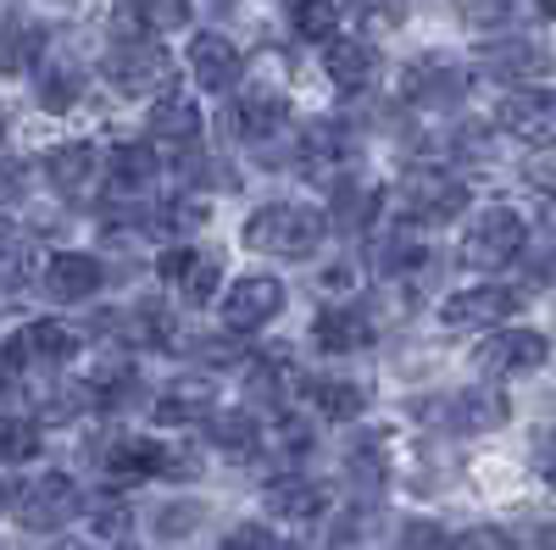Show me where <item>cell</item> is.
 <instances>
[{
    "label": "cell",
    "mask_w": 556,
    "mask_h": 550,
    "mask_svg": "<svg viewBox=\"0 0 556 550\" xmlns=\"http://www.w3.org/2000/svg\"><path fill=\"white\" fill-rule=\"evenodd\" d=\"M156 272H162V284H173L190 306H212V300H223V261L217 256H206V251H195V245H173V251H162V261H156Z\"/></svg>",
    "instance_id": "cell-13"
},
{
    "label": "cell",
    "mask_w": 556,
    "mask_h": 550,
    "mask_svg": "<svg viewBox=\"0 0 556 550\" xmlns=\"http://www.w3.org/2000/svg\"><path fill=\"white\" fill-rule=\"evenodd\" d=\"M39 62H45V28H39V17L7 12V17H0V78H23Z\"/></svg>",
    "instance_id": "cell-23"
},
{
    "label": "cell",
    "mask_w": 556,
    "mask_h": 550,
    "mask_svg": "<svg viewBox=\"0 0 556 550\" xmlns=\"http://www.w3.org/2000/svg\"><path fill=\"white\" fill-rule=\"evenodd\" d=\"M190 23V0H117L123 39H156Z\"/></svg>",
    "instance_id": "cell-25"
},
{
    "label": "cell",
    "mask_w": 556,
    "mask_h": 550,
    "mask_svg": "<svg viewBox=\"0 0 556 550\" xmlns=\"http://www.w3.org/2000/svg\"><path fill=\"white\" fill-rule=\"evenodd\" d=\"M195 418H212V389L206 384H178L156 400V423L162 429H178V423H195Z\"/></svg>",
    "instance_id": "cell-32"
},
{
    "label": "cell",
    "mask_w": 556,
    "mask_h": 550,
    "mask_svg": "<svg viewBox=\"0 0 556 550\" xmlns=\"http://www.w3.org/2000/svg\"><path fill=\"white\" fill-rule=\"evenodd\" d=\"M529 306V290L518 284H468L440 300V323L445 329H501Z\"/></svg>",
    "instance_id": "cell-5"
},
{
    "label": "cell",
    "mask_w": 556,
    "mask_h": 550,
    "mask_svg": "<svg viewBox=\"0 0 556 550\" xmlns=\"http://www.w3.org/2000/svg\"><path fill=\"white\" fill-rule=\"evenodd\" d=\"M28 234L12 222V217H0V290H17L28 279Z\"/></svg>",
    "instance_id": "cell-34"
},
{
    "label": "cell",
    "mask_w": 556,
    "mask_h": 550,
    "mask_svg": "<svg viewBox=\"0 0 556 550\" xmlns=\"http://www.w3.org/2000/svg\"><path fill=\"white\" fill-rule=\"evenodd\" d=\"M173 73H178V62L162 39H117L101 56V78L117 95H167Z\"/></svg>",
    "instance_id": "cell-2"
},
{
    "label": "cell",
    "mask_w": 556,
    "mask_h": 550,
    "mask_svg": "<svg viewBox=\"0 0 556 550\" xmlns=\"http://www.w3.org/2000/svg\"><path fill=\"white\" fill-rule=\"evenodd\" d=\"M73 350H78V334L67 323L34 317L28 329H17V340H7L0 361H7V373H23V367H62V361H73Z\"/></svg>",
    "instance_id": "cell-12"
},
{
    "label": "cell",
    "mask_w": 556,
    "mask_h": 550,
    "mask_svg": "<svg viewBox=\"0 0 556 550\" xmlns=\"http://www.w3.org/2000/svg\"><path fill=\"white\" fill-rule=\"evenodd\" d=\"M424 261H429L424 240H384V251H379V272H406V267H424Z\"/></svg>",
    "instance_id": "cell-36"
},
{
    "label": "cell",
    "mask_w": 556,
    "mask_h": 550,
    "mask_svg": "<svg viewBox=\"0 0 556 550\" xmlns=\"http://www.w3.org/2000/svg\"><path fill=\"white\" fill-rule=\"evenodd\" d=\"M0 133H7V123H0Z\"/></svg>",
    "instance_id": "cell-46"
},
{
    "label": "cell",
    "mask_w": 556,
    "mask_h": 550,
    "mask_svg": "<svg viewBox=\"0 0 556 550\" xmlns=\"http://www.w3.org/2000/svg\"><path fill=\"white\" fill-rule=\"evenodd\" d=\"M312 340L323 356H356L374 345V317L362 306H323L317 323H312Z\"/></svg>",
    "instance_id": "cell-20"
},
{
    "label": "cell",
    "mask_w": 556,
    "mask_h": 550,
    "mask_svg": "<svg viewBox=\"0 0 556 550\" xmlns=\"http://www.w3.org/2000/svg\"><path fill=\"white\" fill-rule=\"evenodd\" d=\"M540 17H556V0H540Z\"/></svg>",
    "instance_id": "cell-44"
},
{
    "label": "cell",
    "mask_w": 556,
    "mask_h": 550,
    "mask_svg": "<svg viewBox=\"0 0 556 550\" xmlns=\"http://www.w3.org/2000/svg\"><path fill=\"white\" fill-rule=\"evenodd\" d=\"M523 240H529V228L513 206H484L473 212V222L462 228V261L468 267H513L523 256Z\"/></svg>",
    "instance_id": "cell-4"
},
{
    "label": "cell",
    "mask_w": 556,
    "mask_h": 550,
    "mask_svg": "<svg viewBox=\"0 0 556 550\" xmlns=\"http://www.w3.org/2000/svg\"><path fill=\"white\" fill-rule=\"evenodd\" d=\"M217 550H278V539H273V528H262V523H240V528L223 534Z\"/></svg>",
    "instance_id": "cell-39"
},
{
    "label": "cell",
    "mask_w": 556,
    "mask_h": 550,
    "mask_svg": "<svg viewBox=\"0 0 556 550\" xmlns=\"http://www.w3.org/2000/svg\"><path fill=\"white\" fill-rule=\"evenodd\" d=\"M45 445V429L34 418H23V411H0V462H34Z\"/></svg>",
    "instance_id": "cell-31"
},
{
    "label": "cell",
    "mask_w": 556,
    "mask_h": 550,
    "mask_svg": "<svg viewBox=\"0 0 556 550\" xmlns=\"http://www.w3.org/2000/svg\"><path fill=\"white\" fill-rule=\"evenodd\" d=\"M184 62H190V78L206 95H228V89L240 84V51H235V39H223V34H195Z\"/></svg>",
    "instance_id": "cell-17"
},
{
    "label": "cell",
    "mask_w": 556,
    "mask_h": 550,
    "mask_svg": "<svg viewBox=\"0 0 556 550\" xmlns=\"http://www.w3.org/2000/svg\"><path fill=\"white\" fill-rule=\"evenodd\" d=\"M106 473L123 484H139V478H184V473H195V462H184L162 439H117L106 450Z\"/></svg>",
    "instance_id": "cell-14"
},
{
    "label": "cell",
    "mask_w": 556,
    "mask_h": 550,
    "mask_svg": "<svg viewBox=\"0 0 556 550\" xmlns=\"http://www.w3.org/2000/svg\"><path fill=\"white\" fill-rule=\"evenodd\" d=\"M12 512H17V523L34 528V534H56L62 523H73V517L84 512V495H78V484H73L67 473H45V478H34L28 489H17Z\"/></svg>",
    "instance_id": "cell-7"
},
{
    "label": "cell",
    "mask_w": 556,
    "mask_h": 550,
    "mask_svg": "<svg viewBox=\"0 0 556 550\" xmlns=\"http://www.w3.org/2000/svg\"><path fill=\"white\" fill-rule=\"evenodd\" d=\"M451 550H513V534H501V528H468V534H456Z\"/></svg>",
    "instance_id": "cell-41"
},
{
    "label": "cell",
    "mask_w": 556,
    "mask_h": 550,
    "mask_svg": "<svg viewBox=\"0 0 556 550\" xmlns=\"http://www.w3.org/2000/svg\"><path fill=\"white\" fill-rule=\"evenodd\" d=\"M267 512L285 517V523H312V517L329 512V495H323V484H312L301 473H285V478L267 484Z\"/></svg>",
    "instance_id": "cell-27"
},
{
    "label": "cell",
    "mask_w": 556,
    "mask_h": 550,
    "mask_svg": "<svg viewBox=\"0 0 556 550\" xmlns=\"http://www.w3.org/2000/svg\"><path fill=\"white\" fill-rule=\"evenodd\" d=\"M401 212L417 228H445L468 212V183L445 167H412L401 178Z\"/></svg>",
    "instance_id": "cell-3"
},
{
    "label": "cell",
    "mask_w": 556,
    "mask_h": 550,
    "mask_svg": "<svg viewBox=\"0 0 556 550\" xmlns=\"http://www.w3.org/2000/svg\"><path fill=\"white\" fill-rule=\"evenodd\" d=\"M323 73H329L334 89H345V95H356V89L374 84L379 73V51H374V39H356V34H340L323 44Z\"/></svg>",
    "instance_id": "cell-19"
},
{
    "label": "cell",
    "mask_w": 556,
    "mask_h": 550,
    "mask_svg": "<svg viewBox=\"0 0 556 550\" xmlns=\"http://www.w3.org/2000/svg\"><path fill=\"white\" fill-rule=\"evenodd\" d=\"M101 284H106V267L96 256H84V251H56L51 261H45V272H39V290L51 295L56 306H78L89 295H101Z\"/></svg>",
    "instance_id": "cell-15"
},
{
    "label": "cell",
    "mask_w": 556,
    "mask_h": 550,
    "mask_svg": "<svg viewBox=\"0 0 556 550\" xmlns=\"http://www.w3.org/2000/svg\"><path fill=\"white\" fill-rule=\"evenodd\" d=\"M290 28L312 44L340 39V0H295L290 7Z\"/></svg>",
    "instance_id": "cell-33"
},
{
    "label": "cell",
    "mask_w": 556,
    "mask_h": 550,
    "mask_svg": "<svg viewBox=\"0 0 556 550\" xmlns=\"http://www.w3.org/2000/svg\"><path fill=\"white\" fill-rule=\"evenodd\" d=\"M162 162L146 140H128V145H112L106 151V190L117 201H139V195H151V183H156Z\"/></svg>",
    "instance_id": "cell-21"
},
{
    "label": "cell",
    "mask_w": 556,
    "mask_h": 550,
    "mask_svg": "<svg viewBox=\"0 0 556 550\" xmlns=\"http://www.w3.org/2000/svg\"><path fill=\"white\" fill-rule=\"evenodd\" d=\"M84 78H89V67H84L73 51H45V62H39V73H34L39 106H45V112H73L78 95H84Z\"/></svg>",
    "instance_id": "cell-22"
},
{
    "label": "cell",
    "mask_w": 556,
    "mask_h": 550,
    "mask_svg": "<svg viewBox=\"0 0 556 550\" xmlns=\"http://www.w3.org/2000/svg\"><path fill=\"white\" fill-rule=\"evenodd\" d=\"M290 117V101L278 84H245L235 106H228V128L240 133V140H267V133H278Z\"/></svg>",
    "instance_id": "cell-16"
},
{
    "label": "cell",
    "mask_w": 556,
    "mask_h": 550,
    "mask_svg": "<svg viewBox=\"0 0 556 550\" xmlns=\"http://www.w3.org/2000/svg\"><path fill=\"white\" fill-rule=\"evenodd\" d=\"M468 95V62H456L445 51H429L406 67V101L412 106H429V112H445Z\"/></svg>",
    "instance_id": "cell-10"
},
{
    "label": "cell",
    "mask_w": 556,
    "mask_h": 550,
    "mask_svg": "<svg viewBox=\"0 0 556 550\" xmlns=\"http://www.w3.org/2000/svg\"><path fill=\"white\" fill-rule=\"evenodd\" d=\"M201 517H206V507H201V500H173V507L156 517V534H162V539H178V534H190Z\"/></svg>",
    "instance_id": "cell-37"
},
{
    "label": "cell",
    "mask_w": 556,
    "mask_h": 550,
    "mask_svg": "<svg viewBox=\"0 0 556 550\" xmlns=\"http://www.w3.org/2000/svg\"><path fill=\"white\" fill-rule=\"evenodd\" d=\"M495 128L513 133L529 151H551L556 145V95L551 89H513L495 106Z\"/></svg>",
    "instance_id": "cell-8"
},
{
    "label": "cell",
    "mask_w": 556,
    "mask_h": 550,
    "mask_svg": "<svg viewBox=\"0 0 556 550\" xmlns=\"http://www.w3.org/2000/svg\"><path fill=\"white\" fill-rule=\"evenodd\" d=\"M473 62H479V73L484 78H495V84H513V89H540V78H545V51L534 39H518V34H506V39H484L479 51H473Z\"/></svg>",
    "instance_id": "cell-11"
},
{
    "label": "cell",
    "mask_w": 556,
    "mask_h": 550,
    "mask_svg": "<svg viewBox=\"0 0 556 550\" xmlns=\"http://www.w3.org/2000/svg\"><path fill=\"white\" fill-rule=\"evenodd\" d=\"M278 311H285V284L273 272H240L235 284H223V300H217V317L228 334H256Z\"/></svg>",
    "instance_id": "cell-6"
},
{
    "label": "cell",
    "mask_w": 556,
    "mask_h": 550,
    "mask_svg": "<svg viewBox=\"0 0 556 550\" xmlns=\"http://www.w3.org/2000/svg\"><path fill=\"white\" fill-rule=\"evenodd\" d=\"M379 217V190L362 178H340L334 195H329V228H340V234H367Z\"/></svg>",
    "instance_id": "cell-28"
},
{
    "label": "cell",
    "mask_w": 556,
    "mask_h": 550,
    "mask_svg": "<svg viewBox=\"0 0 556 550\" xmlns=\"http://www.w3.org/2000/svg\"><path fill=\"white\" fill-rule=\"evenodd\" d=\"M301 400L317 411V418H329V423H351L367 411V384L345 379V373H306L301 379Z\"/></svg>",
    "instance_id": "cell-18"
},
{
    "label": "cell",
    "mask_w": 556,
    "mask_h": 550,
    "mask_svg": "<svg viewBox=\"0 0 556 550\" xmlns=\"http://www.w3.org/2000/svg\"><path fill=\"white\" fill-rule=\"evenodd\" d=\"M151 140L190 151V145L201 140V106H195L190 95H178V89H167V95L151 106Z\"/></svg>",
    "instance_id": "cell-29"
},
{
    "label": "cell",
    "mask_w": 556,
    "mask_h": 550,
    "mask_svg": "<svg viewBox=\"0 0 556 550\" xmlns=\"http://www.w3.org/2000/svg\"><path fill=\"white\" fill-rule=\"evenodd\" d=\"M96 172H101V151L89 145V140L56 145L51 156H45V178H51V190L67 195V201H78L89 183H96Z\"/></svg>",
    "instance_id": "cell-26"
},
{
    "label": "cell",
    "mask_w": 556,
    "mask_h": 550,
    "mask_svg": "<svg viewBox=\"0 0 556 550\" xmlns=\"http://www.w3.org/2000/svg\"><path fill=\"white\" fill-rule=\"evenodd\" d=\"M523 183H529L534 195H556V145H551V151H529Z\"/></svg>",
    "instance_id": "cell-38"
},
{
    "label": "cell",
    "mask_w": 556,
    "mask_h": 550,
    "mask_svg": "<svg viewBox=\"0 0 556 550\" xmlns=\"http://www.w3.org/2000/svg\"><path fill=\"white\" fill-rule=\"evenodd\" d=\"M206 434L228 456H256L262 450V418H251V411H212Z\"/></svg>",
    "instance_id": "cell-30"
},
{
    "label": "cell",
    "mask_w": 556,
    "mask_h": 550,
    "mask_svg": "<svg viewBox=\"0 0 556 550\" xmlns=\"http://www.w3.org/2000/svg\"><path fill=\"white\" fill-rule=\"evenodd\" d=\"M506 418H513V400H506L495 384H473V389H462L451 406H445V423L456 434H490L501 429Z\"/></svg>",
    "instance_id": "cell-24"
},
{
    "label": "cell",
    "mask_w": 556,
    "mask_h": 550,
    "mask_svg": "<svg viewBox=\"0 0 556 550\" xmlns=\"http://www.w3.org/2000/svg\"><path fill=\"white\" fill-rule=\"evenodd\" d=\"M329 240V212L306 201H267L245 217V245L278 261H312Z\"/></svg>",
    "instance_id": "cell-1"
},
{
    "label": "cell",
    "mask_w": 556,
    "mask_h": 550,
    "mask_svg": "<svg viewBox=\"0 0 556 550\" xmlns=\"http://www.w3.org/2000/svg\"><path fill=\"white\" fill-rule=\"evenodd\" d=\"M534 468H540V478H545V484L556 489V429H551V434L540 439V462H534Z\"/></svg>",
    "instance_id": "cell-43"
},
{
    "label": "cell",
    "mask_w": 556,
    "mask_h": 550,
    "mask_svg": "<svg viewBox=\"0 0 556 550\" xmlns=\"http://www.w3.org/2000/svg\"><path fill=\"white\" fill-rule=\"evenodd\" d=\"M412 0H345V12L362 17V23H374V28H401Z\"/></svg>",
    "instance_id": "cell-35"
},
{
    "label": "cell",
    "mask_w": 556,
    "mask_h": 550,
    "mask_svg": "<svg viewBox=\"0 0 556 550\" xmlns=\"http://www.w3.org/2000/svg\"><path fill=\"white\" fill-rule=\"evenodd\" d=\"M401 545H406V550H451L456 539H451L445 528H434V523H406V528H401Z\"/></svg>",
    "instance_id": "cell-40"
},
{
    "label": "cell",
    "mask_w": 556,
    "mask_h": 550,
    "mask_svg": "<svg viewBox=\"0 0 556 550\" xmlns=\"http://www.w3.org/2000/svg\"><path fill=\"white\" fill-rule=\"evenodd\" d=\"M545 356H551L545 334H534V329H495V334L473 350V367L484 373V384H495V379L534 373V367H545Z\"/></svg>",
    "instance_id": "cell-9"
},
{
    "label": "cell",
    "mask_w": 556,
    "mask_h": 550,
    "mask_svg": "<svg viewBox=\"0 0 556 550\" xmlns=\"http://www.w3.org/2000/svg\"><path fill=\"white\" fill-rule=\"evenodd\" d=\"M217 7H228V0H217Z\"/></svg>",
    "instance_id": "cell-45"
},
{
    "label": "cell",
    "mask_w": 556,
    "mask_h": 550,
    "mask_svg": "<svg viewBox=\"0 0 556 550\" xmlns=\"http://www.w3.org/2000/svg\"><path fill=\"white\" fill-rule=\"evenodd\" d=\"M106 512H96V534H106V539H117L123 528H128V512L117 507V500H101Z\"/></svg>",
    "instance_id": "cell-42"
}]
</instances>
